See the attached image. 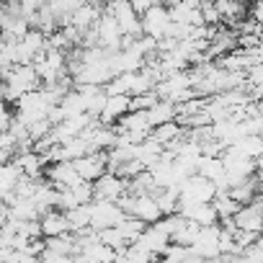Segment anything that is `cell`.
I'll return each instance as SVG.
<instances>
[{
	"mask_svg": "<svg viewBox=\"0 0 263 263\" xmlns=\"http://www.w3.org/2000/svg\"><path fill=\"white\" fill-rule=\"evenodd\" d=\"M72 168L83 183H96L101 176L108 173V153H90V155L75 160Z\"/></svg>",
	"mask_w": 263,
	"mask_h": 263,
	"instance_id": "3957f363",
	"label": "cell"
},
{
	"mask_svg": "<svg viewBox=\"0 0 263 263\" xmlns=\"http://www.w3.org/2000/svg\"><path fill=\"white\" fill-rule=\"evenodd\" d=\"M11 160H13V155H11V153L0 150V165H6V163H11Z\"/></svg>",
	"mask_w": 263,
	"mask_h": 263,
	"instance_id": "9c48e42d",
	"label": "cell"
},
{
	"mask_svg": "<svg viewBox=\"0 0 263 263\" xmlns=\"http://www.w3.org/2000/svg\"><path fill=\"white\" fill-rule=\"evenodd\" d=\"M72 263H98V260L90 258L88 253H75V255H72Z\"/></svg>",
	"mask_w": 263,
	"mask_h": 263,
	"instance_id": "ba28073f",
	"label": "cell"
},
{
	"mask_svg": "<svg viewBox=\"0 0 263 263\" xmlns=\"http://www.w3.org/2000/svg\"><path fill=\"white\" fill-rule=\"evenodd\" d=\"M39 224H42V235H44V240H49V237H60V235H67V232H70L67 217H65V212H60V209H49L47 214H42Z\"/></svg>",
	"mask_w": 263,
	"mask_h": 263,
	"instance_id": "5b68a950",
	"label": "cell"
},
{
	"mask_svg": "<svg viewBox=\"0 0 263 263\" xmlns=\"http://www.w3.org/2000/svg\"><path fill=\"white\" fill-rule=\"evenodd\" d=\"M171 26V16H168V6L155 3L145 16H142V36H150L155 42H163Z\"/></svg>",
	"mask_w": 263,
	"mask_h": 263,
	"instance_id": "7a4b0ae2",
	"label": "cell"
},
{
	"mask_svg": "<svg viewBox=\"0 0 263 263\" xmlns=\"http://www.w3.org/2000/svg\"><path fill=\"white\" fill-rule=\"evenodd\" d=\"M129 103H132L129 96H108L106 98V106H103V111L98 114L96 121L103 124V126H116L129 114Z\"/></svg>",
	"mask_w": 263,
	"mask_h": 263,
	"instance_id": "277c9868",
	"label": "cell"
},
{
	"mask_svg": "<svg viewBox=\"0 0 263 263\" xmlns=\"http://www.w3.org/2000/svg\"><path fill=\"white\" fill-rule=\"evenodd\" d=\"M124 217L126 214L121 212L119 204H111V201H93L90 204V230H96V232L116 227Z\"/></svg>",
	"mask_w": 263,
	"mask_h": 263,
	"instance_id": "6da1fadb",
	"label": "cell"
},
{
	"mask_svg": "<svg viewBox=\"0 0 263 263\" xmlns=\"http://www.w3.org/2000/svg\"><path fill=\"white\" fill-rule=\"evenodd\" d=\"M176 116H178V111H176V103H171V101H158V103L147 111V119H150V126H153V129L176 121Z\"/></svg>",
	"mask_w": 263,
	"mask_h": 263,
	"instance_id": "8992f818",
	"label": "cell"
},
{
	"mask_svg": "<svg viewBox=\"0 0 263 263\" xmlns=\"http://www.w3.org/2000/svg\"><path fill=\"white\" fill-rule=\"evenodd\" d=\"M248 13H250V18H253L255 24H260V26H263V3L248 6Z\"/></svg>",
	"mask_w": 263,
	"mask_h": 263,
	"instance_id": "52a82bcc",
	"label": "cell"
}]
</instances>
